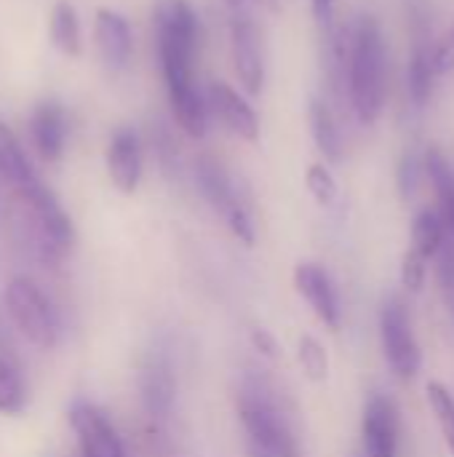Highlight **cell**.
<instances>
[{"label": "cell", "mask_w": 454, "mask_h": 457, "mask_svg": "<svg viewBox=\"0 0 454 457\" xmlns=\"http://www.w3.org/2000/svg\"><path fill=\"white\" fill-rule=\"evenodd\" d=\"M70 426L78 436L80 457H126V450L110 420L91 404L80 402L70 410Z\"/></svg>", "instance_id": "6"}, {"label": "cell", "mask_w": 454, "mask_h": 457, "mask_svg": "<svg viewBox=\"0 0 454 457\" xmlns=\"http://www.w3.org/2000/svg\"><path fill=\"white\" fill-rule=\"evenodd\" d=\"M380 337H383L385 359H388L391 370L396 372V378L412 380L420 372L423 356H420V345H417L415 332H412L409 313H407V308H404V303L399 297H391L383 305Z\"/></svg>", "instance_id": "5"}, {"label": "cell", "mask_w": 454, "mask_h": 457, "mask_svg": "<svg viewBox=\"0 0 454 457\" xmlns=\"http://www.w3.org/2000/svg\"><path fill=\"white\" fill-rule=\"evenodd\" d=\"M433 64H436L439 75L454 70V27L433 46Z\"/></svg>", "instance_id": "30"}, {"label": "cell", "mask_w": 454, "mask_h": 457, "mask_svg": "<svg viewBox=\"0 0 454 457\" xmlns=\"http://www.w3.org/2000/svg\"><path fill=\"white\" fill-rule=\"evenodd\" d=\"M305 185H308L310 195H313L321 206L334 204V198H337V182H334L332 171H329L324 163H313V166L308 169Z\"/></svg>", "instance_id": "25"}, {"label": "cell", "mask_w": 454, "mask_h": 457, "mask_svg": "<svg viewBox=\"0 0 454 457\" xmlns=\"http://www.w3.org/2000/svg\"><path fill=\"white\" fill-rule=\"evenodd\" d=\"M425 396H428L431 412L439 420V428L444 434V442H447L450 453L454 455V396L442 383H436V380H431L425 386Z\"/></svg>", "instance_id": "21"}, {"label": "cell", "mask_w": 454, "mask_h": 457, "mask_svg": "<svg viewBox=\"0 0 454 457\" xmlns=\"http://www.w3.org/2000/svg\"><path fill=\"white\" fill-rule=\"evenodd\" d=\"M155 21V43L177 46L182 51L198 54L201 24L187 0H158L153 11Z\"/></svg>", "instance_id": "7"}, {"label": "cell", "mask_w": 454, "mask_h": 457, "mask_svg": "<svg viewBox=\"0 0 454 457\" xmlns=\"http://www.w3.org/2000/svg\"><path fill=\"white\" fill-rule=\"evenodd\" d=\"M209 107L227 126V131H233L235 137H241L246 142L260 139V118H257V112L252 110V104L230 83L214 80L209 86Z\"/></svg>", "instance_id": "10"}, {"label": "cell", "mask_w": 454, "mask_h": 457, "mask_svg": "<svg viewBox=\"0 0 454 457\" xmlns=\"http://www.w3.org/2000/svg\"><path fill=\"white\" fill-rule=\"evenodd\" d=\"M294 287L305 297V303L313 308V313L329 329L337 332L340 329V303H337V292L332 287L329 273L316 262H300L294 268Z\"/></svg>", "instance_id": "11"}, {"label": "cell", "mask_w": 454, "mask_h": 457, "mask_svg": "<svg viewBox=\"0 0 454 457\" xmlns=\"http://www.w3.org/2000/svg\"><path fill=\"white\" fill-rule=\"evenodd\" d=\"M361 434H364V453L367 457H396L399 450V420H396V407L385 396H372L364 420H361Z\"/></svg>", "instance_id": "9"}, {"label": "cell", "mask_w": 454, "mask_h": 457, "mask_svg": "<svg viewBox=\"0 0 454 457\" xmlns=\"http://www.w3.org/2000/svg\"><path fill=\"white\" fill-rule=\"evenodd\" d=\"M3 305L8 311L11 324L27 343H32L37 348L56 345V337H59L56 313L37 284H32L24 276L11 278L3 292Z\"/></svg>", "instance_id": "4"}, {"label": "cell", "mask_w": 454, "mask_h": 457, "mask_svg": "<svg viewBox=\"0 0 454 457\" xmlns=\"http://www.w3.org/2000/svg\"><path fill=\"white\" fill-rule=\"evenodd\" d=\"M139 391H142V404L147 410L150 418L163 420L169 418L171 407H174V394H177V383L171 375V367L163 356H153L139 375Z\"/></svg>", "instance_id": "15"}, {"label": "cell", "mask_w": 454, "mask_h": 457, "mask_svg": "<svg viewBox=\"0 0 454 457\" xmlns=\"http://www.w3.org/2000/svg\"><path fill=\"white\" fill-rule=\"evenodd\" d=\"M16 201H19V214L24 220V228L29 238L37 244L40 254L59 260L62 254L72 249V241H75L72 222L45 185L32 182L27 187H19Z\"/></svg>", "instance_id": "3"}, {"label": "cell", "mask_w": 454, "mask_h": 457, "mask_svg": "<svg viewBox=\"0 0 454 457\" xmlns=\"http://www.w3.org/2000/svg\"><path fill=\"white\" fill-rule=\"evenodd\" d=\"M297 359H300L305 375H308L313 383H324V380H326V375H329V356H326L324 345H321L316 337H310V335L300 337Z\"/></svg>", "instance_id": "22"}, {"label": "cell", "mask_w": 454, "mask_h": 457, "mask_svg": "<svg viewBox=\"0 0 454 457\" xmlns=\"http://www.w3.org/2000/svg\"><path fill=\"white\" fill-rule=\"evenodd\" d=\"M423 169L428 171V177H431V182H433V187H436V193H439L442 204H444L447 198H452L454 171H452V166H450V161L444 158V153H442V150H436V147H431V150L425 153Z\"/></svg>", "instance_id": "24"}, {"label": "cell", "mask_w": 454, "mask_h": 457, "mask_svg": "<svg viewBox=\"0 0 454 457\" xmlns=\"http://www.w3.org/2000/svg\"><path fill=\"white\" fill-rule=\"evenodd\" d=\"M257 3H260L262 8L273 11V13H276V11H281V0H257Z\"/></svg>", "instance_id": "33"}, {"label": "cell", "mask_w": 454, "mask_h": 457, "mask_svg": "<svg viewBox=\"0 0 454 457\" xmlns=\"http://www.w3.org/2000/svg\"><path fill=\"white\" fill-rule=\"evenodd\" d=\"M417 177H420V161L415 153H404L401 163H399V193L401 198H409L417 187Z\"/></svg>", "instance_id": "28"}, {"label": "cell", "mask_w": 454, "mask_h": 457, "mask_svg": "<svg viewBox=\"0 0 454 457\" xmlns=\"http://www.w3.org/2000/svg\"><path fill=\"white\" fill-rule=\"evenodd\" d=\"M230 51H233V67L246 94H260L265 83V62L260 51V35L257 27L249 21V16H235L230 24Z\"/></svg>", "instance_id": "8"}, {"label": "cell", "mask_w": 454, "mask_h": 457, "mask_svg": "<svg viewBox=\"0 0 454 457\" xmlns=\"http://www.w3.org/2000/svg\"><path fill=\"white\" fill-rule=\"evenodd\" d=\"M107 171L112 185L123 193L131 195L139 187L142 179V147L139 137L131 129H118L110 139L107 147Z\"/></svg>", "instance_id": "13"}, {"label": "cell", "mask_w": 454, "mask_h": 457, "mask_svg": "<svg viewBox=\"0 0 454 457\" xmlns=\"http://www.w3.org/2000/svg\"><path fill=\"white\" fill-rule=\"evenodd\" d=\"M425 262H428V260H425L420 252H415V249H409V252L404 254V260H401V284H404L409 292H420V289H423L425 273H428Z\"/></svg>", "instance_id": "26"}, {"label": "cell", "mask_w": 454, "mask_h": 457, "mask_svg": "<svg viewBox=\"0 0 454 457\" xmlns=\"http://www.w3.org/2000/svg\"><path fill=\"white\" fill-rule=\"evenodd\" d=\"M442 209H444V220H447V225L454 230V195L442 204Z\"/></svg>", "instance_id": "32"}, {"label": "cell", "mask_w": 454, "mask_h": 457, "mask_svg": "<svg viewBox=\"0 0 454 457\" xmlns=\"http://www.w3.org/2000/svg\"><path fill=\"white\" fill-rule=\"evenodd\" d=\"M385 37L375 16H361L348 54L351 102L361 123L372 126L385 104Z\"/></svg>", "instance_id": "1"}, {"label": "cell", "mask_w": 454, "mask_h": 457, "mask_svg": "<svg viewBox=\"0 0 454 457\" xmlns=\"http://www.w3.org/2000/svg\"><path fill=\"white\" fill-rule=\"evenodd\" d=\"M0 174L19 190L27 187L32 182H37L24 150L19 147L16 137L11 134V129L0 120Z\"/></svg>", "instance_id": "18"}, {"label": "cell", "mask_w": 454, "mask_h": 457, "mask_svg": "<svg viewBox=\"0 0 454 457\" xmlns=\"http://www.w3.org/2000/svg\"><path fill=\"white\" fill-rule=\"evenodd\" d=\"M24 410V386L16 370L0 359V412L3 415H19Z\"/></svg>", "instance_id": "23"}, {"label": "cell", "mask_w": 454, "mask_h": 457, "mask_svg": "<svg viewBox=\"0 0 454 457\" xmlns=\"http://www.w3.org/2000/svg\"><path fill=\"white\" fill-rule=\"evenodd\" d=\"M29 137L35 153L45 163H56L67 145V115L56 102H40L29 115Z\"/></svg>", "instance_id": "12"}, {"label": "cell", "mask_w": 454, "mask_h": 457, "mask_svg": "<svg viewBox=\"0 0 454 457\" xmlns=\"http://www.w3.org/2000/svg\"><path fill=\"white\" fill-rule=\"evenodd\" d=\"M225 3H227V5H233V8H238V5H241L244 0H225Z\"/></svg>", "instance_id": "34"}, {"label": "cell", "mask_w": 454, "mask_h": 457, "mask_svg": "<svg viewBox=\"0 0 454 457\" xmlns=\"http://www.w3.org/2000/svg\"><path fill=\"white\" fill-rule=\"evenodd\" d=\"M252 345H254L262 356H268V359H276V356H278V343H276V337H273L270 332H265V329H252Z\"/></svg>", "instance_id": "31"}, {"label": "cell", "mask_w": 454, "mask_h": 457, "mask_svg": "<svg viewBox=\"0 0 454 457\" xmlns=\"http://www.w3.org/2000/svg\"><path fill=\"white\" fill-rule=\"evenodd\" d=\"M444 214H436L431 209L420 212L412 222V246L415 252H420L425 260L436 257L442 252L444 244Z\"/></svg>", "instance_id": "20"}, {"label": "cell", "mask_w": 454, "mask_h": 457, "mask_svg": "<svg viewBox=\"0 0 454 457\" xmlns=\"http://www.w3.org/2000/svg\"><path fill=\"white\" fill-rule=\"evenodd\" d=\"M308 123H310V134L316 147L321 150V155L332 163H337L343 158V139H340V129L337 120L329 110L326 102H321L318 96L310 99L308 104Z\"/></svg>", "instance_id": "17"}, {"label": "cell", "mask_w": 454, "mask_h": 457, "mask_svg": "<svg viewBox=\"0 0 454 457\" xmlns=\"http://www.w3.org/2000/svg\"><path fill=\"white\" fill-rule=\"evenodd\" d=\"M94 32H96V46H99L104 64L110 70H123L134 51V35H131L128 19L112 8H99Z\"/></svg>", "instance_id": "14"}, {"label": "cell", "mask_w": 454, "mask_h": 457, "mask_svg": "<svg viewBox=\"0 0 454 457\" xmlns=\"http://www.w3.org/2000/svg\"><path fill=\"white\" fill-rule=\"evenodd\" d=\"M337 5H340V0H310V11H313V19L321 29V35H332L334 29H340Z\"/></svg>", "instance_id": "27"}, {"label": "cell", "mask_w": 454, "mask_h": 457, "mask_svg": "<svg viewBox=\"0 0 454 457\" xmlns=\"http://www.w3.org/2000/svg\"><path fill=\"white\" fill-rule=\"evenodd\" d=\"M48 35H51V43L64 56H78L80 54V21H78V11L67 0H59L51 8Z\"/></svg>", "instance_id": "19"}, {"label": "cell", "mask_w": 454, "mask_h": 457, "mask_svg": "<svg viewBox=\"0 0 454 457\" xmlns=\"http://www.w3.org/2000/svg\"><path fill=\"white\" fill-rule=\"evenodd\" d=\"M439 284H442V295H444V305L450 311L454 321V252H447L442 257L439 265Z\"/></svg>", "instance_id": "29"}, {"label": "cell", "mask_w": 454, "mask_h": 457, "mask_svg": "<svg viewBox=\"0 0 454 457\" xmlns=\"http://www.w3.org/2000/svg\"><path fill=\"white\" fill-rule=\"evenodd\" d=\"M195 182L203 193V198L222 214L227 217L235 206H241V195L233 187V179L227 177V171L222 169L219 161H214L211 155H201L195 161Z\"/></svg>", "instance_id": "16"}, {"label": "cell", "mask_w": 454, "mask_h": 457, "mask_svg": "<svg viewBox=\"0 0 454 457\" xmlns=\"http://www.w3.org/2000/svg\"><path fill=\"white\" fill-rule=\"evenodd\" d=\"M238 418L249 434V447L270 457H300L294 428L268 380L249 375L241 383Z\"/></svg>", "instance_id": "2"}]
</instances>
